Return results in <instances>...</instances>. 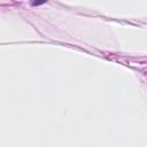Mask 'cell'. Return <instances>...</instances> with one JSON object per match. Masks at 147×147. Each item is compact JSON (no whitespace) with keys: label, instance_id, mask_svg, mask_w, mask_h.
<instances>
[{"label":"cell","instance_id":"1","mask_svg":"<svg viewBox=\"0 0 147 147\" xmlns=\"http://www.w3.org/2000/svg\"><path fill=\"white\" fill-rule=\"evenodd\" d=\"M31 2H32V5L33 6H38V5H40V3H44V2H46V0H31Z\"/></svg>","mask_w":147,"mask_h":147}]
</instances>
